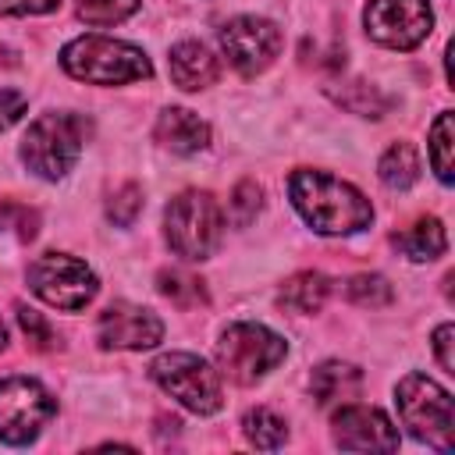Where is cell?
Here are the masks:
<instances>
[{
	"label": "cell",
	"instance_id": "cell-1",
	"mask_svg": "<svg viewBox=\"0 0 455 455\" xmlns=\"http://www.w3.org/2000/svg\"><path fill=\"white\" fill-rule=\"evenodd\" d=\"M288 196L302 220L320 235H352L373 220L370 199L327 171H295L288 178Z\"/></svg>",
	"mask_w": 455,
	"mask_h": 455
},
{
	"label": "cell",
	"instance_id": "cell-2",
	"mask_svg": "<svg viewBox=\"0 0 455 455\" xmlns=\"http://www.w3.org/2000/svg\"><path fill=\"white\" fill-rule=\"evenodd\" d=\"M60 64L71 78L89 82V85H121V82H139L153 75V64L146 60L139 46L110 39V36L71 39L60 50Z\"/></svg>",
	"mask_w": 455,
	"mask_h": 455
},
{
	"label": "cell",
	"instance_id": "cell-3",
	"mask_svg": "<svg viewBox=\"0 0 455 455\" xmlns=\"http://www.w3.org/2000/svg\"><path fill=\"white\" fill-rule=\"evenodd\" d=\"M85 139H89V121L82 114H43L28 124L21 139V160L39 178L57 181L75 167Z\"/></svg>",
	"mask_w": 455,
	"mask_h": 455
},
{
	"label": "cell",
	"instance_id": "cell-4",
	"mask_svg": "<svg viewBox=\"0 0 455 455\" xmlns=\"http://www.w3.org/2000/svg\"><path fill=\"white\" fill-rule=\"evenodd\" d=\"M164 228H167V245L181 259L199 263V259H210L213 249L220 245L224 217H220V206L210 192L188 188V192H181L167 203Z\"/></svg>",
	"mask_w": 455,
	"mask_h": 455
},
{
	"label": "cell",
	"instance_id": "cell-5",
	"mask_svg": "<svg viewBox=\"0 0 455 455\" xmlns=\"http://www.w3.org/2000/svg\"><path fill=\"white\" fill-rule=\"evenodd\" d=\"M395 405L416 441H427L437 451L451 448L455 409H451V395L441 384H434L427 373H405L395 387Z\"/></svg>",
	"mask_w": 455,
	"mask_h": 455
},
{
	"label": "cell",
	"instance_id": "cell-6",
	"mask_svg": "<svg viewBox=\"0 0 455 455\" xmlns=\"http://www.w3.org/2000/svg\"><path fill=\"white\" fill-rule=\"evenodd\" d=\"M288 352V341L263 323H231L217 341V366L235 384H256Z\"/></svg>",
	"mask_w": 455,
	"mask_h": 455
},
{
	"label": "cell",
	"instance_id": "cell-7",
	"mask_svg": "<svg viewBox=\"0 0 455 455\" xmlns=\"http://www.w3.org/2000/svg\"><path fill=\"white\" fill-rule=\"evenodd\" d=\"M149 373L171 398H178L185 409H192L199 416H210L224 405L220 377L192 352H167L149 366Z\"/></svg>",
	"mask_w": 455,
	"mask_h": 455
},
{
	"label": "cell",
	"instance_id": "cell-8",
	"mask_svg": "<svg viewBox=\"0 0 455 455\" xmlns=\"http://www.w3.org/2000/svg\"><path fill=\"white\" fill-rule=\"evenodd\" d=\"M28 288L43 302H50L57 309H68V313L85 309L96 299V291H100L96 274L82 259L64 256V252H43L28 267Z\"/></svg>",
	"mask_w": 455,
	"mask_h": 455
},
{
	"label": "cell",
	"instance_id": "cell-9",
	"mask_svg": "<svg viewBox=\"0 0 455 455\" xmlns=\"http://www.w3.org/2000/svg\"><path fill=\"white\" fill-rule=\"evenodd\" d=\"M53 412H57V402L39 380L32 377L0 380V441L28 444Z\"/></svg>",
	"mask_w": 455,
	"mask_h": 455
},
{
	"label": "cell",
	"instance_id": "cell-10",
	"mask_svg": "<svg viewBox=\"0 0 455 455\" xmlns=\"http://www.w3.org/2000/svg\"><path fill=\"white\" fill-rule=\"evenodd\" d=\"M370 39L391 50H412L430 36L434 14L427 0H370L363 11Z\"/></svg>",
	"mask_w": 455,
	"mask_h": 455
},
{
	"label": "cell",
	"instance_id": "cell-11",
	"mask_svg": "<svg viewBox=\"0 0 455 455\" xmlns=\"http://www.w3.org/2000/svg\"><path fill=\"white\" fill-rule=\"evenodd\" d=\"M281 43H284L281 28L256 14H238L220 28V46L242 75L267 71L274 64V57L281 53Z\"/></svg>",
	"mask_w": 455,
	"mask_h": 455
},
{
	"label": "cell",
	"instance_id": "cell-12",
	"mask_svg": "<svg viewBox=\"0 0 455 455\" xmlns=\"http://www.w3.org/2000/svg\"><path fill=\"white\" fill-rule=\"evenodd\" d=\"M96 338L103 348H153L164 338V323L153 309L114 302L96 320Z\"/></svg>",
	"mask_w": 455,
	"mask_h": 455
},
{
	"label": "cell",
	"instance_id": "cell-13",
	"mask_svg": "<svg viewBox=\"0 0 455 455\" xmlns=\"http://www.w3.org/2000/svg\"><path fill=\"white\" fill-rule=\"evenodd\" d=\"M334 444L348 451H395L398 430L373 405H341L334 412Z\"/></svg>",
	"mask_w": 455,
	"mask_h": 455
},
{
	"label": "cell",
	"instance_id": "cell-14",
	"mask_svg": "<svg viewBox=\"0 0 455 455\" xmlns=\"http://www.w3.org/2000/svg\"><path fill=\"white\" fill-rule=\"evenodd\" d=\"M156 142H164L171 153H199L206 142H210V124L185 110V107H167L160 117H156Z\"/></svg>",
	"mask_w": 455,
	"mask_h": 455
},
{
	"label": "cell",
	"instance_id": "cell-15",
	"mask_svg": "<svg viewBox=\"0 0 455 455\" xmlns=\"http://www.w3.org/2000/svg\"><path fill=\"white\" fill-rule=\"evenodd\" d=\"M217 75H220L217 57H213L203 43L185 39V43H178V46L171 50V78H174L178 89H185V92L206 89V85L217 82Z\"/></svg>",
	"mask_w": 455,
	"mask_h": 455
},
{
	"label": "cell",
	"instance_id": "cell-16",
	"mask_svg": "<svg viewBox=\"0 0 455 455\" xmlns=\"http://www.w3.org/2000/svg\"><path fill=\"white\" fill-rule=\"evenodd\" d=\"M363 387V373L352 366V363H320L309 377V391L316 398V405H334V402H348L355 398Z\"/></svg>",
	"mask_w": 455,
	"mask_h": 455
},
{
	"label": "cell",
	"instance_id": "cell-17",
	"mask_svg": "<svg viewBox=\"0 0 455 455\" xmlns=\"http://www.w3.org/2000/svg\"><path fill=\"white\" fill-rule=\"evenodd\" d=\"M327 291H331V284H327L323 274L302 270V274H291V277L281 284L277 302H281L288 313H302V316H306V313H316V309L323 306Z\"/></svg>",
	"mask_w": 455,
	"mask_h": 455
},
{
	"label": "cell",
	"instance_id": "cell-18",
	"mask_svg": "<svg viewBox=\"0 0 455 455\" xmlns=\"http://www.w3.org/2000/svg\"><path fill=\"white\" fill-rule=\"evenodd\" d=\"M395 245H398L409 259L423 263V259H437V256L448 249V235H444V228H441L437 217H423V220H416L409 231L395 235Z\"/></svg>",
	"mask_w": 455,
	"mask_h": 455
},
{
	"label": "cell",
	"instance_id": "cell-19",
	"mask_svg": "<svg viewBox=\"0 0 455 455\" xmlns=\"http://www.w3.org/2000/svg\"><path fill=\"white\" fill-rule=\"evenodd\" d=\"M377 174H380V181H384L387 188H395V192L412 188L416 178H419V153H416V146H412V142H395V146H387L384 156H380V164H377Z\"/></svg>",
	"mask_w": 455,
	"mask_h": 455
},
{
	"label": "cell",
	"instance_id": "cell-20",
	"mask_svg": "<svg viewBox=\"0 0 455 455\" xmlns=\"http://www.w3.org/2000/svg\"><path fill=\"white\" fill-rule=\"evenodd\" d=\"M242 430H245L249 444H256V448H263V451L281 448L284 437H288L284 419H281L277 412H270V409H249L245 419H242Z\"/></svg>",
	"mask_w": 455,
	"mask_h": 455
},
{
	"label": "cell",
	"instance_id": "cell-21",
	"mask_svg": "<svg viewBox=\"0 0 455 455\" xmlns=\"http://www.w3.org/2000/svg\"><path fill=\"white\" fill-rule=\"evenodd\" d=\"M156 281H160V291H164L171 302H178L181 309H192V306H203V302H206L203 281L192 277V274H185V270H164Z\"/></svg>",
	"mask_w": 455,
	"mask_h": 455
},
{
	"label": "cell",
	"instance_id": "cell-22",
	"mask_svg": "<svg viewBox=\"0 0 455 455\" xmlns=\"http://www.w3.org/2000/svg\"><path fill=\"white\" fill-rule=\"evenodd\" d=\"M430 164L441 185H451V114L448 110L430 128Z\"/></svg>",
	"mask_w": 455,
	"mask_h": 455
},
{
	"label": "cell",
	"instance_id": "cell-23",
	"mask_svg": "<svg viewBox=\"0 0 455 455\" xmlns=\"http://www.w3.org/2000/svg\"><path fill=\"white\" fill-rule=\"evenodd\" d=\"M135 7H139V0H78V18L85 25L103 28V25L124 21L128 14H135Z\"/></svg>",
	"mask_w": 455,
	"mask_h": 455
},
{
	"label": "cell",
	"instance_id": "cell-24",
	"mask_svg": "<svg viewBox=\"0 0 455 455\" xmlns=\"http://www.w3.org/2000/svg\"><path fill=\"white\" fill-rule=\"evenodd\" d=\"M345 295L355 306H363V309H377V306H387L391 302V284L380 274H355L345 284Z\"/></svg>",
	"mask_w": 455,
	"mask_h": 455
},
{
	"label": "cell",
	"instance_id": "cell-25",
	"mask_svg": "<svg viewBox=\"0 0 455 455\" xmlns=\"http://www.w3.org/2000/svg\"><path fill=\"white\" fill-rule=\"evenodd\" d=\"M259 203H263L259 185H256V181H249V178H245V181H238V185H235V192H231V203H228L235 228L252 224V220H256V213H259Z\"/></svg>",
	"mask_w": 455,
	"mask_h": 455
},
{
	"label": "cell",
	"instance_id": "cell-26",
	"mask_svg": "<svg viewBox=\"0 0 455 455\" xmlns=\"http://www.w3.org/2000/svg\"><path fill=\"white\" fill-rule=\"evenodd\" d=\"M142 213V188L139 185H121L114 196H110V203H107V217L117 224V228H128V224H135V217Z\"/></svg>",
	"mask_w": 455,
	"mask_h": 455
},
{
	"label": "cell",
	"instance_id": "cell-27",
	"mask_svg": "<svg viewBox=\"0 0 455 455\" xmlns=\"http://www.w3.org/2000/svg\"><path fill=\"white\" fill-rule=\"evenodd\" d=\"M36 228H39V213L21 206V203H0V231H14L21 242L36 238Z\"/></svg>",
	"mask_w": 455,
	"mask_h": 455
},
{
	"label": "cell",
	"instance_id": "cell-28",
	"mask_svg": "<svg viewBox=\"0 0 455 455\" xmlns=\"http://www.w3.org/2000/svg\"><path fill=\"white\" fill-rule=\"evenodd\" d=\"M18 323H21V331L28 334V341H32L36 348H53L57 334H53V327L43 320V313H36V309H28V306H18Z\"/></svg>",
	"mask_w": 455,
	"mask_h": 455
},
{
	"label": "cell",
	"instance_id": "cell-29",
	"mask_svg": "<svg viewBox=\"0 0 455 455\" xmlns=\"http://www.w3.org/2000/svg\"><path fill=\"white\" fill-rule=\"evenodd\" d=\"M25 107H28V100L18 89H0V132L11 128L14 121H21Z\"/></svg>",
	"mask_w": 455,
	"mask_h": 455
},
{
	"label": "cell",
	"instance_id": "cell-30",
	"mask_svg": "<svg viewBox=\"0 0 455 455\" xmlns=\"http://www.w3.org/2000/svg\"><path fill=\"white\" fill-rule=\"evenodd\" d=\"M451 334H455V327H451V323H441V327L434 331V352H437V363H441V370H448V373H455V355H451Z\"/></svg>",
	"mask_w": 455,
	"mask_h": 455
},
{
	"label": "cell",
	"instance_id": "cell-31",
	"mask_svg": "<svg viewBox=\"0 0 455 455\" xmlns=\"http://www.w3.org/2000/svg\"><path fill=\"white\" fill-rule=\"evenodd\" d=\"M60 0H0V14H46Z\"/></svg>",
	"mask_w": 455,
	"mask_h": 455
},
{
	"label": "cell",
	"instance_id": "cell-32",
	"mask_svg": "<svg viewBox=\"0 0 455 455\" xmlns=\"http://www.w3.org/2000/svg\"><path fill=\"white\" fill-rule=\"evenodd\" d=\"M7 345V331H4V320H0V348Z\"/></svg>",
	"mask_w": 455,
	"mask_h": 455
}]
</instances>
